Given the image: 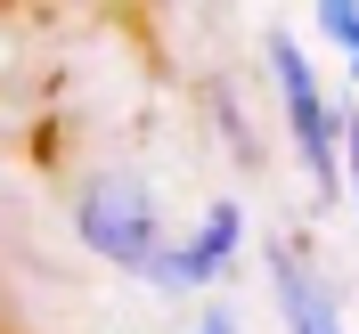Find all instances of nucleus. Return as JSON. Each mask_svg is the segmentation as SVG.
<instances>
[{
	"label": "nucleus",
	"instance_id": "nucleus-1",
	"mask_svg": "<svg viewBox=\"0 0 359 334\" xmlns=\"http://www.w3.org/2000/svg\"><path fill=\"white\" fill-rule=\"evenodd\" d=\"M74 245L90 253V261L107 269H147V253L163 245V212H156V188L139 172H123V163H98V172H82V188H74Z\"/></svg>",
	"mask_w": 359,
	"mask_h": 334
},
{
	"label": "nucleus",
	"instance_id": "nucleus-2",
	"mask_svg": "<svg viewBox=\"0 0 359 334\" xmlns=\"http://www.w3.org/2000/svg\"><path fill=\"white\" fill-rule=\"evenodd\" d=\"M269 74H278V114H286V139L302 155V179L327 204H343V98L318 82L311 49L294 33H269Z\"/></svg>",
	"mask_w": 359,
	"mask_h": 334
},
{
	"label": "nucleus",
	"instance_id": "nucleus-3",
	"mask_svg": "<svg viewBox=\"0 0 359 334\" xmlns=\"http://www.w3.org/2000/svg\"><path fill=\"white\" fill-rule=\"evenodd\" d=\"M245 253V204H212L196 228H180V237H163L156 253H147V293L156 302H188V293H204V286H221V269Z\"/></svg>",
	"mask_w": 359,
	"mask_h": 334
},
{
	"label": "nucleus",
	"instance_id": "nucleus-4",
	"mask_svg": "<svg viewBox=\"0 0 359 334\" xmlns=\"http://www.w3.org/2000/svg\"><path fill=\"white\" fill-rule=\"evenodd\" d=\"M269 302H278V318H286V334H351V318H343L335 286L318 277L311 261L294 245H269Z\"/></svg>",
	"mask_w": 359,
	"mask_h": 334
},
{
	"label": "nucleus",
	"instance_id": "nucleus-5",
	"mask_svg": "<svg viewBox=\"0 0 359 334\" xmlns=\"http://www.w3.org/2000/svg\"><path fill=\"white\" fill-rule=\"evenodd\" d=\"M311 33L343 57H359V0H311Z\"/></svg>",
	"mask_w": 359,
	"mask_h": 334
},
{
	"label": "nucleus",
	"instance_id": "nucleus-6",
	"mask_svg": "<svg viewBox=\"0 0 359 334\" xmlns=\"http://www.w3.org/2000/svg\"><path fill=\"white\" fill-rule=\"evenodd\" d=\"M343 196H351V212H359V114L343 106Z\"/></svg>",
	"mask_w": 359,
	"mask_h": 334
},
{
	"label": "nucleus",
	"instance_id": "nucleus-7",
	"mask_svg": "<svg viewBox=\"0 0 359 334\" xmlns=\"http://www.w3.org/2000/svg\"><path fill=\"white\" fill-rule=\"evenodd\" d=\"M188 334H237V310H229V302H204V318Z\"/></svg>",
	"mask_w": 359,
	"mask_h": 334
},
{
	"label": "nucleus",
	"instance_id": "nucleus-8",
	"mask_svg": "<svg viewBox=\"0 0 359 334\" xmlns=\"http://www.w3.org/2000/svg\"><path fill=\"white\" fill-rule=\"evenodd\" d=\"M343 66H351V90H359V57H343Z\"/></svg>",
	"mask_w": 359,
	"mask_h": 334
}]
</instances>
